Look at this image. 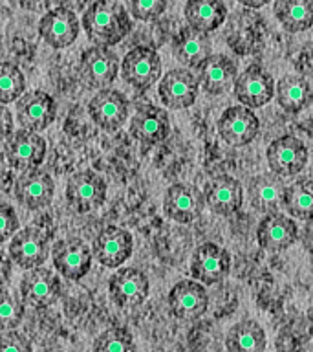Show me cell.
<instances>
[{"label":"cell","instance_id":"6","mask_svg":"<svg viewBox=\"0 0 313 352\" xmlns=\"http://www.w3.org/2000/svg\"><path fill=\"white\" fill-rule=\"evenodd\" d=\"M49 253V239L35 226L22 228L10 242V258L22 270L38 268L46 263Z\"/></svg>","mask_w":313,"mask_h":352},{"label":"cell","instance_id":"40","mask_svg":"<svg viewBox=\"0 0 313 352\" xmlns=\"http://www.w3.org/2000/svg\"><path fill=\"white\" fill-rule=\"evenodd\" d=\"M2 123H4V140H8V138L13 134V129H11V123H13V118H11V112L8 109H5V104L2 107Z\"/></svg>","mask_w":313,"mask_h":352},{"label":"cell","instance_id":"23","mask_svg":"<svg viewBox=\"0 0 313 352\" xmlns=\"http://www.w3.org/2000/svg\"><path fill=\"white\" fill-rule=\"evenodd\" d=\"M286 189H288V186L282 180V176H279L273 170L253 176L249 187H247L251 206L264 214L277 213L284 208Z\"/></svg>","mask_w":313,"mask_h":352},{"label":"cell","instance_id":"31","mask_svg":"<svg viewBox=\"0 0 313 352\" xmlns=\"http://www.w3.org/2000/svg\"><path fill=\"white\" fill-rule=\"evenodd\" d=\"M266 345V332L255 319L238 321L225 338V349L229 352H262Z\"/></svg>","mask_w":313,"mask_h":352},{"label":"cell","instance_id":"33","mask_svg":"<svg viewBox=\"0 0 313 352\" xmlns=\"http://www.w3.org/2000/svg\"><path fill=\"white\" fill-rule=\"evenodd\" d=\"M26 90V79L24 74L16 65L5 60L0 70V103H13L21 98Z\"/></svg>","mask_w":313,"mask_h":352},{"label":"cell","instance_id":"28","mask_svg":"<svg viewBox=\"0 0 313 352\" xmlns=\"http://www.w3.org/2000/svg\"><path fill=\"white\" fill-rule=\"evenodd\" d=\"M183 15L191 28L198 32L211 33L225 22L227 8L224 0H187Z\"/></svg>","mask_w":313,"mask_h":352},{"label":"cell","instance_id":"7","mask_svg":"<svg viewBox=\"0 0 313 352\" xmlns=\"http://www.w3.org/2000/svg\"><path fill=\"white\" fill-rule=\"evenodd\" d=\"M231 255L214 242H203L191 257V277L205 286L216 285L229 275Z\"/></svg>","mask_w":313,"mask_h":352},{"label":"cell","instance_id":"29","mask_svg":"<svg viewBox=\"0 0 313 352\" xmlns=\"http://www.w3.org/2000/svg\"><path fill=\"white\" fill-rule=\"evenodd\" d=\"M275 98L284 112L299 114L312 101V88L302 76L286 74L284 77H280L279 85L275 88Z\"/></svg>","mask_w":313,"mask_h":352},{"label":"cell","instance_id":"26","mask_svg":"<svg viewBox=\"0 0 313 352\" xmlns=\"http://www.w3.org/2000/svg\"><path fill=\"white\" fill-rule=\"evenodd\" d=\"M238 66L229 55L213 54L200 68H198V79L200 87L211 96L225 94L231 87H235Z\"/></svg>","mask_w":313,"mask_h":352},{"label":"cell","instance_id":"10","mask_svg":"<svg viewBox=\"0 0 313 352\" xmlns=\"http://www.w3.org/2000/svg\"><path fill=\"white\" fill-rule=\"evenodd\" d=\"M128 112V99L112 88L99 90L88 103V114L92 121L106 132H114L125 125Z\"/></svg>","mask_w":313,"mask_h":352},{"label":"cell","instance_id":"16","mask_svg":"<svg viewBox=\"0 0 313 352\" xmlns=\"http://www.w3.org/2000/svg\"><path fill=\"white\" fill-rule=\"evenodd\" d=\"M132 250H134L132 235L117 226H106L104 230L99 231L92 244L93 257L106 268H119L130 257Z\"/></svg>","mask_w":313,"mask_h":352},{"label":"cell","instance_id":"17","mask_svg":"<svg viewBox=\"0 0 313 352\" xmlns=\"http://www.w3.org/2000/svg\"><path fill=\"white\" fill-rule=\"evenodd\" d=\"M170 314L178 319H198L207 312L209 296L205 285L196 279L176 283L169 292Z\"/></svg>","mask_w":313,"mask_h":352},{"label":"cell","instance_id":"38","mask_svg":"<svg viewBox=\"0 0 313 352\" xmlns=\"http://www.w3.org/2000/svg\"><path fill=\"white\" fill-rule=\"evenodd\" d=\"M16 231H19V217H16L15 209L11 208L10 204H2L0 206V233H2V241L13 239Z\"/></svg>","mask_w":313,"mask_h":352},{"label":"cell","instance_id":"13","mask_svg":"<svg viewBox=\"0 0 313 352\" xmlns=\"http://www.w3.org/2000/svg\"><path fill=\"white\" fill-rule=\"evenodd\" d=\"M266 156L271 170L284 178L299 175L304 169L308 162V148L297 136L284 134L269 143Z\"/></svg>","mask_w":313,"mask_h":352},{"label":"cell","instance_id":"9","mask_svg":"<svg viewBox=\"0 0 313 352\" xmlns=\"http://www.w3.org/2000/svg\"><path fill=\"white\" fill-rule=\"evenodd\" d=\"M200 90V79L189 68H174L163 74L158 94L165 107L174 110L189 109L194 104Z\"/></svg>","mask_w":313,"mask_h":352},{"label":"cell","instance_id":"22","mask_svg":"<svg viewBox=\"0 0 313 352\" xmlns=\"http://www.w3.org/2000/svg\"><path fill=\"white\" fill-rule=\"evenodd\" d=\"M38 33L51 48H68L79 37V21L68 8H55L40 19Z\"/></svg>","mask_w":313,"mask_h":352},{"label":"cell","instance_id":"37","mask_svg":"<svg viewBox=\"0 0 313 352\" xmlns=\"http://www.w3.org/2000/svg\"><path fill=\"white\" fill-rule=\"evenodd\" d=\"M32 343L15 329L2 330L0 336V352H30Z\"/></svg>","mask_w":313,"mask_h":352},{"label":"cell","instance_id":"8","mask_svg":"<svg viewBox=\"0 0 313 352\" xmlns=\"http://www.w3.org/2000/svg\"><path fill=\"white\" fill-rule=\"evenodd\" d=\"M275 79L262 66L251 65L236 77L235 98L249 109H260L275 98Z\"/></svg>","mask_w":313,"mask_h":352},{"label":"cell","instance_id":"34","mask_svg":"<svg viewBox=\"0 0 313 352\" xmlns=\"http://www.w3.org/2000/svg\"><path fill=\"white\" fill-rule=\"evenodd\" d=\"M92 349L95 352H128L134 351L136 345L125 327H110L95 338Z\"/></svg>","mask_w":313,"mask_h":352},{"label":"cell","instance_id":"39","mask_svg":"<svg viewBox=\"0 0 313 352\" xmlns=\"http://www.w3.org/2000/svg\"><path fill=\"white\" fill-rule=\"evenodd\" d=\"M301 239L304 250H308V253L313 255V219L306 220V226H304V231H302Z\"/></svg>","mask_w":313,"mask_h":352},{"label":"cell","instance_id":"1","mask_svg":"<svg viewBox=\"0 0 313 352\" xmlns=\"http://www.w3.org/2000/svg\"><path fill=\"white\" fill-rule=\"evenodd\" d=\"M81 24L95 46H114L130 32V11L119 2L95 0L84 11Z\"/></svg>","mask_w":313,"mask_h":352},{"label":"cell","instance_id":"3","mask_svg":"<svg viewBox=\"0 0 313 352\" xmlns=\"http://www.w3.org/2000/svg\"><path fill=\"white\" fill-rule=\"evenodd\" d=\"M46 142L40 134L27 129L13 131L8 140H4V153L10 165L16 170L37 169L46 156Z\"/></svg>","mask_w":313,"mask_h":352},{"label":"cell","instance_id":"18","mask_svg":"<svg viewBox=\"0 0 313 352\" xmlns=\"http://www.w3.org/2000/svg\"><path fill=\"white\" fill-rule=\"evenodd\" d=\"M13 191H15L16 202L21 206L30 211H37V209H43L51 204L55 195V184L48 173L32 169L24 170L16 178Z\"/></svg>","mask_w":313,"mask_h":352},{"label":"cell","instance_id":"12","mask_svg":"<svg viewBox=\"0 0 313 352\" xmlns=\"http://www.w3.org/2000/svg\"><path fill=\"white\" fill-rule=\"evenodd\" d=\"M205 195L189 184H172L163 198V211L178 224H191L205 208Z\"/></svg>","mask_w":313,"mask_h":352},{"label":"cell","instance_id":"35","mask_svg":"<svg viewBox=\"0 0 313 352\" xmlns=\"http://www.w3.org/2000/svg\"><path fill=\"white\" fill-rule=\"evenodd\" d=\"M24 299L16 296L8 288H2V301H0V329L10 330L16 329L24 318Z\"/></svg>","mask_w":313,"mask_h":352},{"label":"cell","instance_id":"30","mask_svg":"<svg viewBox=\"0 0 313 352\" xmlns=\"http://www.w3.org/2000/svg\"><path fill=\"white\" fill-rule=\"evenodd\" d=\"M273 11L286 32L301 33L313 26V0H275Z\"/></svg>","mask_w":313,"mask_h":352},{"label":"cell","instance_id":"36","mask_svg":"<svg viewBox=\"0 0 313 352\" xmlns=\"http://www.w3.org/2000/svg\"><path fill=\"white\" fill-rule=\"evenodd\" d=\"M126 2L130 15L137 21L152 22L167 10V0H126Z\"/></svg>","mask_w":313,"mask_h":352},{"label":"cell","instance_id":"11","mask_svg":"<svg viewBox=\"0 0 313 352\" xmlns=\"http://www.w3.org/2000/svg\"><path fill=\"white\" fill-rule=\"evenodd\" d=\"M150 283L139 268H117L108 279V294L121 308H136L145 302Z\"/></svg>","mask_w":313,"mask_h":352},{"label":"cell","instance_id":"15","mask_svg":"<svg viewBox=\"0 0 313 352\" xmlns=\"http://www.w3.org/2000/svg\"><path fill=\"white\" fill-rule=\"evenodd\" d=\"M117 55L108 46H92L82 54L79 74L86 87L103 90L117 77Z\"/></svg>","mask_w":313,"mask_h":352},{"label":"cell","instance_id":"32","mask_svg":"<svg viewBox=\"0 0 313 352\" xmlns=\"http://www.w3.org/2000/svg\"><path fill=\"white\" fill-rule=\"evenodd\" d=\"M286 209L293 219H313V180L299 178L286 189Z\"/></svg>","mask_w":313,"mask_h":352},{"label":"cell","instance_id":"2","mask_svg":"<svg viewBox=\"0 0 313 352\" xmlns=\"http://www.w3.org/2000/svg\"><path fill=\"white\" fill-rule=\"evenodd\" d=\"M121 77L137 90H147L161 77V57L150 46H136L121 60Z\"/></svg>","mask_w":313,"mask_h":352},{"label":"cell","instance_id":"24","mask_svg":"<svg viewBox=\"0 0 313 352\" xmlns=\"http://www.w3.org/2000/svg\"><path fill=\"white\" fill-rule=\"evenodd\" d=\"M299 239V226L295 220L280 211L266 214L257 228L258 244L271 253L284 252Z\"/></svg>","mask_w":313,"mask_h":352},{"label":"cell","instance_id":"5","mask_svg":"<svg viewBox=\"0 0 313 352\" xmlns=\"http://www.w3.org/2000/svg\"><path fill=\"white\" fill-rule=\"evenodd\" d=\"M106 198V182L95 170H79L66 184V200L77 213L99 208Z\"/></svg>","mask_w":313,"mask_h":352},{"label":"cell","instance_id":"25","mask_svg":"<svg viewBox=\"0 0 313 352\" xmlns=\"http://www.w3.org/2000/svg\"><path fill=\"white\" fill-rule=\"evenodd\" d=\"M172 54L189 70H198L213 55V43L207 33L198 32L187 24L172 41Z\"/></svg>","mask_w":313,"mask_h":352},{"label":"cell","instance_id":"4","mask_svg":"<svg viewBox=\"0 0 313 352\" xmlns=\"http://www.w3.org/2000/svg\"><path fill=\"white\" fill-rule=\"evenodd\" d=\"M15 116L22 129L40 132L55 121L57 103L44 90H30L16 99Z\"/></svg>","mask_w":313,"mask_h":352},{"label":"cell","instance_id":"20","mask_svg":"<svg viewBox=\"0 0 313 352\" xmlns=\"http://www.w3.org/2000/svg\"><path fill=\"white\" fill-rule=\"evenodd\" d=\"M60 292L59 277L48 268H32L22 275L21 296L33 308H46L57 301Z\"/></svg>","mask_w":313,"mask_h":352},{"label":"cell","instance_id":"19","mask_svg":"<svg viewBox=\"0 0 313 352\" xmlns=\"http://www.w3.org/2000/svg\"><path fill=\"white\" fill-rule=\"evenodd\" d=\"M92 250L81 239H65L54 248V266L65 279L79 280L92 268Z\"/></svg>","mask_w":313,"mask_h":352},{"label":"cell","instance_id":"14","mask_svg":"<svg viewBox=\"0 0 313 352\" xmlns=\"http://www.w3.org/2000/svg\"><path fill=\"white\" fill-rule=\"evenodd\" d=\"M260 121L253 109L244 104H235L224 110L218 120V132L222 140L235 147H244L251 143L258 134Z\"/></svg>","mask_w":313,"mask_h":352},{"label":"cell","instance_id":"27","mask_svg":"<svg viewBox=\"0 0 313 352\" xmlns=\"http://www.w3.org/2000/svg\"><path fill=\"white\" fill-rule=\"evenodd\" d=\"M205 202L209 209L222 217H231L242 208L244 202V189L233 176H216L205 186Z\"/></svg>","mask_w":313,"mask_h":352},{"label":"cell","instance_id":"41","mask_svg":"<svg viewBox=\"0 0 313 352\" xmlns=\"http://www.w3.org/2000/svg\"><path fill=\"white\" fill-rule=\"evenodd\" d=\"M242 6L246 8H253V10H258V8H264L266 4H269L271 0H238Z\"/></svg>","mask_w":313,"mask_h":352},{"label":"cell","instance_id":"21","mask_svg":"<svg viewBox=\"0 0 313 352\" xmlns=\"http://www.w3.org/2000/svg\"><path fill=\"white\" fill-rule=\"evenodd\" d=\"M132 136L145 147H152L165 142L170 134V121L167 110L156 104H143L132 118L130 123Z\"/></svg>","mask_w":313,"mask_h":352}]
</instances>
